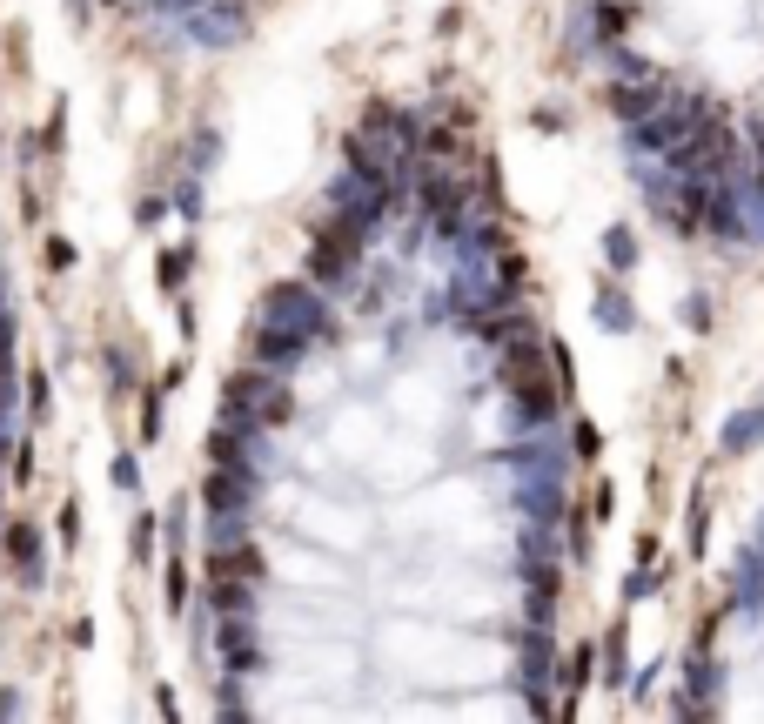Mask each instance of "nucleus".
Returning a JSON list of instances; mask_svg holds the SVG:
<instances>
[{"label":"nucleus","instance_id":"f257e3e1","mask_svg":"<svg viewBox=\"0 0 764 724\" xmlns=\"http://www.w3.org/2000/svg\"><path fill=\"white\" fill-rule=\"evenodd\" d=\"M222 416L228 423H255V430H282L295 416V396L282 389V369H235L222 383Z\"/></svg>","mask_w":764,"mask_h":724},{"label":"nucleus","instance_id":"f03ea898","mask_svg":"<svg viewBox=\"0 0 764 724\" xmlns=\"http://www.w3.org/2000/svg\"><path fill=\"white\" fill-rule=\"evenodd\" d=\"M262 322H275V329H289V336L302 342H322L329 329H336V316H329V302H322V282H275L269 295H262Z\"/></svg>","mask_w":764,"mask_h":724},{"label":"nucleus","instance_id":"7ed1b4c3","mask_svg":"<svg viewBox=\"0 0 764 724\" xmlns=\"http://www.w3.org/2000/svg\"><path fill=\"white\" fill-rule=\"evenodd\" d=\"M604 101H610V114H617V121H630V128H637V121H651L657 108H671V88H657V81H644V74H637V81H617Z\"/></svg>","mask_w":764,"mask_h":724},{"label":"nucleus","instance_id":"20e7f679","mask_svg":"<svg viewBox=\"0 0 764 724\" xmlns=\"http://www.w3.org/2000/svg\"><path fill=\"white\" fill-rule=\"evenodd\" d=\"M0 543H7V564L21 570V584L34 590V584L47 577V550H41V530H34V517H14Z\"/></svg>","mask_w":764,"mask_h":724},{"label":"nucleus","instance_id":"39448f33","mask_svg":"<svg viewBox=\"0 0 764 724\" xmlns=\"http://www.w3.org/2000/svg\"><path fill=\"white\" fill-rule=\"evenodd\" d=\"M248 356H255V362H269V369H295V362L309 356V342L255 316V329H248Z\"/></svg>","mask_w":764,"mask_h":724},{"label":"nucleus","instance_id":"423d86ee","mask_svg":"<svg viewBox=\"0 0 764 724\" xmlns=\"http://www.w3.org/2000/svg\"><path fill=\"white\" fill-rule=\"evenodd\" d=\"M215 651H222V664L235 671V678L262 664V644H255V624H248L242 611H235V617H222V631H215Z\"/></svg>","mask_w":764,"mask_h":724},{"label":"nucleus","instance_id":"0eeeda50","mask_svg":"<svg viewBox=\"0 0 764 724\" xmlns=\"http://www.w3.org/2000/svg\"><path fill=\"white\" fill-rule=\"evenodd\" d=\"M202 503L208 510H248V503H255V470H208L202 476Z\"/></svg>","mask_w":764,"mask_h":724},{"label":"nucleus","instance_id":"6e6552de","mask_svg":"<svg viewBox=\"0 0 764 724\" xmlns=\"http://www.w3.org/2000/svg\"><path fill=\"white\" fill-rule=\"evenodd\" d=\"M208 577H242V584H262V577H269V564H262L255 537H242V543H228V550H208Z\"/></svg>","mask_w":764,"mask_h":724},{"label":"nucleus","instance_id":"1a4fd4ad","mask_svg":"<svg viewBox=\"0 0 764 724\" xmlns=\"http://www.w3.org/2000/svg\"><path fill=\"white\" fill-rule=\"evenodd\" d=\"M557 684H563V718H577V698L590 691V644H577L570 657H557Z\"/></svg>","mask_w":764,"mask_h":724},{"label":"nucleus","instance_id":"9d476101","mask_svg":"<svg viewBox=\"0 0 764 724\" xmlns=\"http://www.w3.org/2000/svg\"><path fill=\"white\" fill-rule=\"evenodd\" d=\"M208 604H215L222 617H235V611L255 604V584H242V577H208Z\"/></svg>","mask_w":764,"mask_h":724},{"label":"nucleus","instance_id":"9b49d317","mask_svg":"<svg viewBox=\"0 0 764 724\" xmlns=\"http://www.w3.org/2000/svg\"><path fill=\"white\" fill-rule=\"evenodd\" d=\"M604 262H610V275H630V269H637V235H630L624 222L604 228Z\"/></svg>","mask_w":764,"mask_h":724},{"label":"nucleus","instance_id":"f8f14e48","mask_svg":"<svg viewBox=\"0 0 764 724\" xmlns=\"http://www.w3.org/2000/svg\"><path fill=\"white\" fill-rule=\"evenodd\" d=\"M758 443H764V409H744L738 423L724 430V450H731V456H744V450H758Z\"/></svg>","mask_w":764,"mask_h":724},{"label":"nucleus","instance_id":"ddd939ff","mask_svg":"<svg viewBox=\"0 0 764 724\" xmlns=\"http://www.w3.org/2000/svg\"><path fill=\"white\" fill-rule=\"evenodd\" d=\"M597 322H604V329H637V309L624 302V289H604V295H597Z\"/></svg>","mask_w":764,"mask_h":724},{"label":"nucleus","instance_id":"4468645a","mask_svg":"<svg viewBox=\"0 0 764 724\" xmlns=\"http://www.w3.org/2000/svg\"><path fill=\"white\" fill-rule=\"evenodd\" d=\"M523 282H530V262H523L517 249H503V255H496V289L510 295V289H523Z\"/></svg>","mask_w":764,"mask_h":724},{"label":"nucleus","instance_id":"2eb2a0df","mask_svg":"<svg viewBox=\"0 0 764 724\" xmlns=\"http://www.w3.org/2000/svg\"><path fill=\"white\" fill-rule=\"evenodd\" d=\"M630 21H637V7H624V0H604V7H597V34H604V41H617Z\"/></svg>","mask_w":764,"mask_h":724},{"label":"nucleus","instance_id":"dca6fc26","mask_svg":"<svg viewBox=\"0 0 764 724\" xmlns=\"http://www.w3.org/2000/svg\"><path fill=\"white\" fill-rule=\"evenodd\" d=\"M47 409H54V389H47V376L34 369V376H27V423H47Z\"/></svg>","mask_w":764,"mask_h":724},{"label":"nucleus","instance_id":"f3484780","mask_svg":"<svg viewBox=\"0 0 764 724\" xmlns=\"http://www.w3.org/2000/svg\"><path fill=\"white\" fill-rule=\"evenodd\" d=\"M188 262H195V255H188V249H168V255H161V289H181V282H188Z\"/></svg>","mask_w":764,"mask_h":724},{"label":"nucleus","instance_id":"a211bd4d","mask_svg":"<svg viewBox=\"0 0 764 724\" xmlns=\"http://www.w3.org/2000/svg\"><path fill=\"white\" fill-rule=\"evenodd\" d=\"M135 430H141V443H161V396H155V389L141 396V423H135Z\"/></svg>","mask_w":764,"mask_h":724},{"label":"nucleus","instance_id":"6ab92c4d","mask_svg":"<svg viewBox=\"0 0 764 724\" xmlns=\"http://www.w3.org/2000/svg\"><path fill=\"white\" fill-rule=\"evenodd\" d=\"M128 550H135V564H148V550H155V517H135V530H128Z\"/></svg>","mask_w":764,"mask_h":724},{"label":"nucleus","instance_id":"aec40b11","mask_svg":"<svg viewBox=\"0 0 764 724\" xmlns=\"http://www.w3.org/2000/svg\"><path fill=\"white\" fill-rule=\"evenodd\" d=\"M47 269H54V275L74 269V242H68V235H47Z\"/></svg>","mask_w":764,"mask_h":724},{"label":"nucleus","instance_id":"412c9836","mask_svg":"<svg viewBox=\"0 0 764 724\" xmlns=\"http://www.w3.org/2000/svg\"><path fill=\"white\" fill-rule=\"evenodd\" d=\"M570 443H577V456H597V450H604V436H597V423H584V416H577V430H570Z\"/></svg>","mask_w":764,"mask_h":724},{"label":"nucleus","instance_id":"4be33fe9","mask_svg":"<svg viewBox=\"0 0 764 724\" xmlns=\"http://www.w3.org/2000/svg\"><path fill=\"white\" fill-rule=\"evenodd\" d=\"M168 604H175V611L188 604V564H181V557L168 564Z\"/></svg>","mask_w":764,"mask_h":724},{"label":"nucleus","instance_id":"5701e85b","mask_svg":"<svg viewBox=\"0 0 764 724\" xmlns=\"http://www.w3.org/2000/svg\"><path fill=\"white\" fill-rule=\"evenodd\" d=\"M684 322L704 336V329H711V295H691V302H684Z\"/></svg>","mask_w":764,"mask_h":724},{"label":"nucleus","instance_id":"b1692460","mask_svg":"<svg viewBox=\"0 0 764 724\" xmlns=\"http://www.w3.org/2000/svg\"><path fill=\"white\" fill-rule=\"evenodd\" d=\"M161 215H168V208H161V195H141V202H135V222H141V228H155Z\"/></svg>","mask_w":764,"mask_h":724},{"label":"nucleus","instance_id":"393cba45","mask_svg":"<svg viewBox=\"0 0 764 724\" xmlns=\"http://www.w3.org/2000/svg\"><path fill=\"white\" fill-rule=\"evenodd\" d=\"M181 215H202V181H181V195H175Z\"/></svg>","mask_w":764,"mask_h":724},{"label":"nucleus","instance_id":"a878e982","mask_svg":"<svg viewBox=\"0 0 764 724\" xmlns=\"http://www.w3.org/2000/svg\"><path fill=\"white\" fill-rule=\"evenodd\" d=\"M81 537V510H74V503H61V543H74Z\"/></svg>","mask_w":764,"mask_h":724},{"label":"nucleus","instance_id":"bb28decb","mask_svg":"<svg viewBox=\"0 0 764 724\" xmlns=\"http://www.w3.org/2000/svg\"><path fill=\"white\" fill-rule=\"evenodd\" d=\"M651 590H657V577H651V570H637V577L624 584V597H651Z\"/></svg>","mask_w":764,"mask_h":724},{"label":"nucleus","instance_id":"cd10ccee","mask_svg":"<svg viewBox=\"0 0 764 724\" xmlns=\"http://www.w3.org/2000/svg\"><path fill=\"white\" fill-rule=\"evenodd\" d=\"M0 550H7V543H0Z\"/></svg>","mask_w":764,"mask_h":724}]
</instances>
